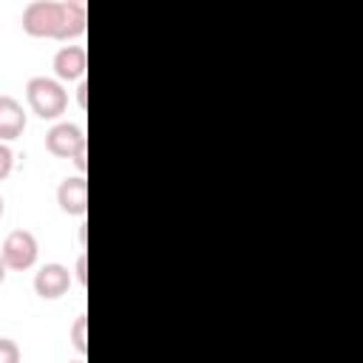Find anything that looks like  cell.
I'll list each match as a JSON object with an SVG mask.
<instances>
[{
	"label": "cell",
	"mask_w": 363,
	"mask_h": 363,
	"mask_svg": "<svg viewBox=\"0 0 363 363\" xmlns=\"http://www.w3.org/2000/svg\"><path fill=\"white\" fill-rule=\"evenodd\" d=\"M23 130H26L23 102L9 94H0V142H11V139L23 136Z\"/></svg>",
	"instance_id": "cell-8"
},
{
	"label": "cell",
	"mask_w": 363,
	"mask_h": 363,
	"mask_svg": "<svg viewBox=\"0 0 363 363\" xmlns=\"http://www.w3.org/2000/svg\"><path fill=\"white\" fill-rule=\"evenodd\" d=\"M3 210H6V201H3V196H0V218H3Z\"/></svg>",
	"instance_id": "cell-16"
},
{
	"label": "cell",
	"mask_w": 363,
	"mask_h": 363,
	"mask_svg": "<svg viewBox=\"0 0 363 363\" xmlns=\"http://www.w3.org/2000/svg\"><path fill=\"white\" fill-rule=\"evenodd\" d=\"M74 278H77V284H79V286H85V284H88V258H85V255H79V258H77Z\"/></svg>",
	"instance_id": "cell-12"
},
{
	"label": "cell",
	"mask_w": 363,
	"mask_h": 363,
	"mask_svg": "<svg viewBox=\"0 0 363 363\" xmlns=\"http://www.w3.org/2000/svg\"><path fill=\"white\" fill-rule=\"evenodd\" d=\"M85 68H88V54L82 45H62L57 54H54V74L57 79L62 82H77L85 77Z\"/></svg>",
	"instance_id": "cell-7"
},
{
	"label": "cell",
	"mask_w": 363,
	"mask_h": 363,
	"mask_svg": "<svg viewBox=\"0 0 363 363\" xmlns=\"http://www.w3.org/2000/svg\"><path fill=\"white\" fill-rule=\"evenodd\" d=\"M85 156H88V147H85V150H79V153L71 159V162L77 164V170H79V173H85V170H88V162H85Z\"/></svg>",
	"instance_id": "cell-14"
},
{
	"label": "cell",
	"mask_w": 363,
	"mask_h": 363,
	"mask_svg": "<svg viewBox=\"0 0 363 363\" xmlns=\"http://www.w3.org/2000/svg\"><path fill=\"white\" fill-rule=\"evenodd\" d=\"M45 147L48 153L60 156V159H74L79 150L88 147V139H85V130L74 122H57L48 133H45Z\"/></svg>",
	"instance_id": "cell-4"
},
{
	"label": "cell",
	"mask_w": 363,
	"mask_h": 363,
	"mask_svg": "<svg viewBox=\"0 0 363 363\" xmlns=\"http://www.w3.org/2000/svg\"><path fill=\"white\" fill-rule=\"evenodd\" d=\"M23 31L37 40H74L85 34V6L68 0H34L23 11Z\"/></svg>",
	"instance_id": "cell-1"
},
{
	"label": "cell",
	"mask_w": 363,
	"mask_h": 363,
	"mask_svg": "<svg viewBox=\"0 0 363 363\" xmlns=\"http://www.w3.org/2000/svg\"><path fill=\"white\" fill-rule=\"evenodd\" d=\"M68 3H77V6H85V0H68Z\"/></svg>",
	"instance_id": "cell-17"
},
{
	"label": "cell",
	"mask_w": 363,
	"mask_h": 363,
	"mask_svg": "<svg viewBox=\"0 0 363 363\" xmlns=\"http://www.w3.org/2000/svg\"><path fill=\"white\" fill-rule=\"evenodd\" d=\"M79 85H77V102H79V108H85L88 105V82H85V77L82 79H77Z\"/></svg>",
	"instance_id": "cell-13"
},
{
	"label": "cell",
	"mask_w": 363,
	"mask_h": 363,
	"mask_svg": "<svg viewBox=\"0 0 363 363\" xmlns=\"http://www.w3.org/2000/svg\"><path fill=\"white\" fill-rule=\"evenodd\" d=\"M0 255L6 261L9 269L14 272H23V269H31L37 264V255H40V244L34 238V233L28 230H11L0 247Z\"/></svg>",
	"instance_id": "cell-3"
},
{
	"label": "cell",
	"mask_w": 363,
	"mask_h": 363,
	"mask_svg": "<svg viewBox=\"0 0 363 363\" xmlns=\"http://www.w3.org/2000/svg\"><path fill=\"white\" fill-rule=\"evenodd\" d=\"M11 167H14V153H11V147L6 142H0V182L9 179Z\"/></svg>",
	"instance_id": "cell-11"
},
{
	"label": "cell",
	"mask_w": 363,
	"mask_h": 363,
	"mask_svg": "<svg viewBox=\"0 0 363 363\" xmlns=\"http://www.w3.org/2000/svg\"><path fill=\"white\" fill-rule=\"evenodd\" d=\"M71 289V272L62 264H43L34 272V292L43 301H57Z\"/></svg>",
	"instance_id": "cell-5"
},
{
	"label": "cell",
	"mask_w": 363,
	"mask_h": 363,
	"mask_svg": "<svg viewBox=\"0 0 363 363\" xmlns=\"http://www.w3.org/2000/svg\"><path fill=\"white\" fill-rule=\"evenodd\" d=\"M26 99L40 119H57L68 108L65 88L60 85V79H51V77H31L26 82Z\"/></svg>",
	"instance_id": "cell-2"
},
{
	"label": "cell",
	"mask_w": 363,
	"mask_h": 363,
	"mask_svg": "<svg viewBox=\"0 0 363 363\" xmlns=\"http://www.w3.org/2000/svg\"><path fill=\"white\" fill-rule=\"evenodd\" d=\"M68 337H71V343H74V349H77L79 354L88 352V318H85V315H77L74 326L68 329Z\"/></svg>",
	"instance_id": "cell-9"
},
{
	"label": "cell",
	"mask_w": 363,
	"mask_h": 363,
	"mask_svg": "<svg viewBox=\"0 0 363 363\" xmlns=\"http://www.w3.org/2000/svg\"><path fill=\"white\" fill-rule=\"evenodd\" d=\"M57 204L68 216H85L88 213V182L85 176H68L57 187Z\"/></svg>",
	"instance_id": "cell-6"
},
{
	"label": "cell",
	"mask_w": 363,
	"mask_h": 363,
	"mask_svg": "<svg viewBox=\"0 0 363 363\" xmlns=\"http://www.w3.org/2000/svg\"><path fill=\"white\" fill-rule=\"evenodd\" d=\"M6 272H9V267H6V261H3V255H0V284L6 281Z\"/></svg>",
	"instance_id": "cell-15"
},
{
	"label": "cell",
	"mask_w": 363,
	"mask_h": 363,
	"mask_svg": "<svg viewBox=\"0 0 363 363\" xmlns=\"http://www.w3.org/2000/svg\"><path fill=\"white\" fill-rule=\"evenodd\" d=\"M20 360V346L11 337H0V363H17Z\"/></svg>",
	"instance_id": "cell-10"
}]
</instances>
